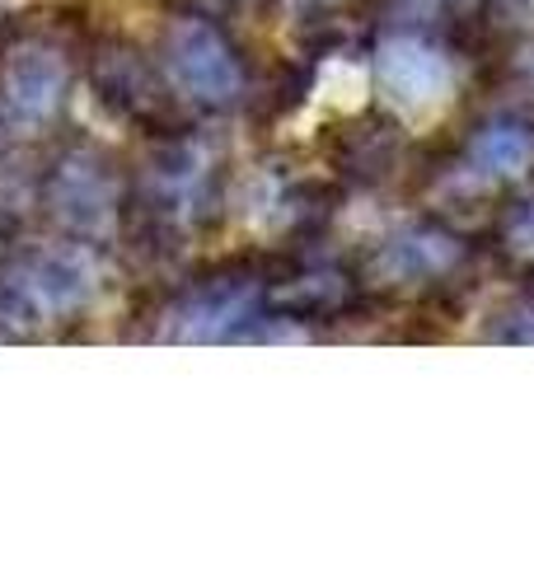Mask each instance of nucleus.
I'll return each mask as SVG.
<instances>
[{
  "instance_id": "nucleus-1",
  "label": "nucleus",
  "mask_w": 534,
  "mask_h": 562,
  "mask_svg": "<svg viewBox=\"0 0 534 562\" xmlns=\"http://www.w3.org/2000/svg\"><path fill=\"white\" fill-rule=\"evenodd\" d=\"M380 94L408 127H432V122L450 109L455 94V70L436 47H426L418 38H389L380 43L376 57Z\"/></svg>"
},
{
  "instance_id": "nucleus-2",
  "label": "nucleus",
  "mask_w": 534,
  "mask_h": 562,
  "mask_svg": "<svg viewBox=\"0 0 534 562\" xmlns=\"http://www.w3.org/2000/svg\"><path fill=\"white\" fill-rule=\"evenodd\" d=\"M169 76L202 103H230L240 94V66L221 33L202 20H183L169 33Z\"/></svg>"
},
{
  "instance_id": "nucleus-3",
  "label": "nucleus",
  "mask_w": 534,
  "mask_h": 562,
  "mask_svg": "<svg viewBox=\"0 0 534 562\" xmlns=\"http://www.w3.org/2000/svg\"><path fill=\"white\" fill-rule=\"evenodd\" d=\"M89 295V268L70 254H43L20 272V286L10 281V301L29 305L33 314H66Z\"/></svg>"
},
{
  "instance_id": "nucleus-4",
  "label": "nucleus",
  "mask_w": 534,
  "mask_h": 562,
  "mask_svg": "<svg viewBox=\"0 0 534 562\" xmlns=\"http://www.w3.org/2000/svg\"><path fill=\"white\" fill-rule=\"evenodd\" d=\"M459 262V244L441 231H413L389 239L376 258V281L380 286H418L426 277H441Z\"/></svg>"
},
{
  "instance_id": "nucleus-5",
  "label": "nucleus",
  "mask_w": 534,
  "mask_h": 562,
  "mask_svg": "<svg viewBox=\"0 0 534 562\" xmlns=\"http://www.w3.org/2000/svg\"><path fill=\"white\" fill-rule=\"evenodd\" d=\"M5 90H10L14 109L38 122V117H47L52 109H57V99H62V90H66V66H62L57 52L29 43V47H20V52L10 57Z\"/></svg>"
},
{
  "instance_id": "nucleus-6",
  "label": "nucleus",
  "mask_w": 534,
  "mask_h": 562,
  "mask_svg": "<svg viewBox=\"0 0 534 562\" xmlns=\"http://www.w3.org/2000/svg\"><path fill=\"white\" fill-rule=\"evenodd\" d=\"M254 310V291L248 286H221V291H207L198 301H188L183 310L174 314L178 319V338L183 342H211V338H225L240 319H248Z\"/></svg>"
},
{
  "instance_id": "nucleus-7",
  "label": "nucleus",
  "mask_w": 534,
  "mask_h": 562,
  "mask_svg": "<svg viewBox=\"0 0 534 562\" xmlns=\"http://www.w3.org/2000/svg\"><path fill=\"white\" fill-rule=\"evenodd\" d=\"M469 160L483 179H521L534 165V136L521 127H488L474 140Z\"/></svg>"
},
{
  "instance_id": "nucleus-8",
  "label": "nucleus",
  "mask_w": 534,
  "mask_h": 562,
  "mask_svg": "<svg viewBox=\"0 0 534 562\" xmlns=\"http://www.w3.org/2000/svg\"><path fill=\"white\" fill-rule=\"evenodd\" d=\"M113 188L94 165H66L57 179V211L76 225H99L109 216Z\"/></svg>"
},
{
  "instance_id": "nucleus-9",
  "label": "nucleus",
  "mask_w": 534,
  "mask_h": 562,
  "mask_svg": "<svg viewBox=\"0 0 534 562\" xmlns=\"http://www.w3.org/2000/svg\"><path fill=\"white\" fill-rule=\"evenodd\" d=\"M314 94L324 99L329 109H337V113H356L366 103V94H370V76H366L361 61L333 57V61H324V70H319Z\"/></svg>"
},
{
  "instance_id": "nucleus-10",
  "label": "nucleus",
  "mask_w": 534,
  "mask_h": 562,
  "mask_svg": "<svg viewBox=\"0 0 534 562\" xmlns=\"http://www.w3.org/2000/svg\"><path fill=\"white\" fill-rule=\"evenodd\" d=\"M507 239H511V254H521V258H534V202H525V206H521V216L511 221Z\"/></svg>"
},
{
  "instance_id": "nucleus-11",
  "label": "nucleus",
  "mask_w": 534,
  "mask_h": 562,
  "mask_svg": "<svg viewBox=\"0 0 534 562\" xmlns=\"http://www.w3.org/2000/svg\"><path fill=\"white\" fill-rule=\"evenodd\" d=\"M511 338H515V342H534V305L521 310V324L511 328Z\"/></svg>"
}]
</instances>
